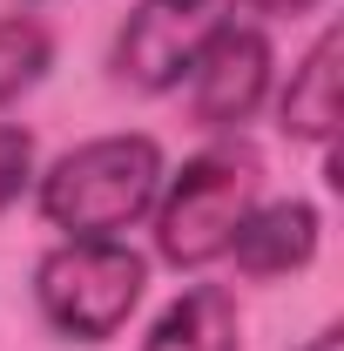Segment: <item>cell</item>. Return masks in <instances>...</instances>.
Wrapping results in <instances>:
<instances>
[{
	"label": "cell",
	"mask_w": 344,
	"mask_h": 351,
	"mask_svg": "<svg viewBox=\"0 0 344 351\" xmlns=\"http://www.w3.org/2000/svg\"><path fill=\"white\" fill-rule=\"evenodd\" d=\"M162 176H169L162 142L149 129H122L54 156L34 176V203H41L47 230H61V237H122L129 223L156 210Z\"/></svg>",
	"instance_id": "cell-1"
},
{
	"label": "cell",
	"mask_w": 344,
	"mask_h": 351,
	"mask_svg": "<svg viewBox=\"0 0 344 351\" xmlns=\"http://www.w3.org/2000/svg\"><path fill=\"white\" fill-rule=\"evenodd\" d=\"M257 189H263V162H257L250 142H210V149H196L156 189V210H149L156 217V257L169 270H210L230 250L236 223L250 217Z\"/></svg>",
	"instance_id": "cell-2"
},
{
	"label": "cell",
	"mask_w": 344,
	"mask_h": 351,
	"mask_svg": "<svg viewBox=\"0 0 344 351\" xmlns=\"http://www.w3.org/2000/svg\"><path fill=\"white\" fill-rule=\"evenodd\" d=\"M142 291H149V257L129 250L122 237H61L34 263V304L47 331L75 345H108L135 317Z\"/></svg>",
	"instance_id": "cell-3"
},
{
	"label": "cell",
	"mask_w": 344,
	"mask_h": 351,
	"mask_svg": "<svg viewBox=\"0 0 344 351\" xmlns=\"http://www.w3.org/2000/svg\"><path fill=\"white\" fill-rule=\"evenodd\" d=\"M223 21H236V0H135L122 34H115V82L142 88V95H169L182 75L196 68V54L210 47Z\"/></svg>",
	"instance_id": "cell-4"
},
{
	"label": "cell",
	"mask_w": 344,
	"mask_h": 351,
	"mask_svg": "<svg viewBox=\"0 0 344 351\" xmlns=\"http://www.w3.org/2000/svg\"><path fill=\"white\" fill-rule=\"evenodd\" d=\"M270 68H277L270 34L250 27V21H223L210 34V47L196 54V68L182 75L196 129H243L270 95Z\"/></svg>",
	"instance_id": "cell-5"
},
{
	"label": "cell",
	"mask_w": 344,
	"mask_h": 351,
	"mask_svg": "<svg viewBox=\"0 0 344 351\" xmlns=\"http://www.w3.org/2000/svg\"><path fill=\"white\" fill-rule=\"evenodd\" d=\"M317 237H324V217L304 196H277V203H250V217L236 223L223 257H236L243 277L270 284V277H291L317 257Z\"/></svg>",
	"instance_id": "cell-6"
},
{
	"label": "cell",
	"mask_w": 344,
	"mask_h": 351,
	"mask_svg": "<svg viewBox=\"0 0 344 351\" xmlns=\"http://www.w3.org/2000/svg\"><path fill=\"white\" fill-rule=\"evenodd\" d=\"M344 34L338 27H324L317 41L304 47V61L291 68V82L277 95V129L291 135V142H310V149H331L338 142V122H344Z\"/></svg>",
	"instance_id": "cell-7"
},
{
	"label": "cell",
	"mask_w": 344,
	"mask_h": 351,
	"mask_svg": "<svg viewBox=\"0 0 344 351\" xmlns=\"http://www.w3.org/2000/svg\"><path fill=\"white\" fill-rule=\"evenodd\" d=\"M142 351H243V317L223 284H189L156 324Z\"/></svg>",
	"instance_id": "cell-8"
},
{
	"label": "cell",
	"mask_w": 344,
	"mask_h": 351,
	"mask_svg": "<svg viewBox=\"0 0 344 351\" xmlns=\"http://www.w3.org/2000/svg\"><path fill=\"white\" fill-rule=\"evenodd\" d=\"M54 68V34L41 14H0V108H14Z\"/></svg>",
	"instance_id": "cell-9"
},
{
	"label": "cell",
	"mask_w": 344,
	"mask_h": 351,
	"mask_svg": "<svg viewBox=\"0 0 344 351\" xmlns=\"http://www.w3.org/2000/svg\"><path fill=\"white\" fill-rule=\"evenodd\" d=\"M34 189V129L0 122V210H14Z\"/></svg>",
	"instance_id": "cell-10"
},
{
	"label": "cell",
	"mask_w": 344,
	"mask_h": 351,
	"mask_svg": "<svg viewBox=\"0 0 344 351\" xmlns=\"http://www.w3.org/2000/svg\"><path fill=\"white\" fill-rule=\"evenodd\" d=\"M257 14H310V7H324V0H250Z\"/></svg>",
	"instance_id": "cell-11"
},
{
	"label": "cell",
	"mask_w": 344,
	"mask_h": 351,
	"mask_svg": "<svg viewBox=\"0 0 344 351\" xmlns=\"http://www.w3.org/2000/svg\"><path fill=\"white\" fill-rule=\"evenodd\" d=\"M304 351H344V331H338V324H324V331H317Z\"/></svg>",
	"instance_id": "cell-12"
}]
</instances>
